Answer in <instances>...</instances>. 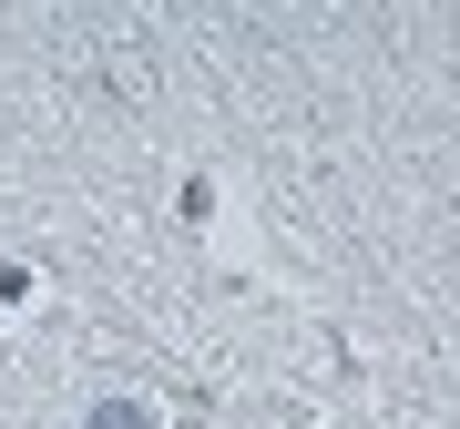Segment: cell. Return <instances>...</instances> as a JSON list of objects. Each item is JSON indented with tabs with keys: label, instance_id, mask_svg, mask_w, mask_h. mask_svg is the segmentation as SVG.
Masks as SVG:
<instances>
[{
	"label": "cell",
	"instance_id": "cell-1",
	"mask_svg": "<svg viewBox=\"0 0 460 429\" xmlns=\"http://www.w3.org/2000/svg\"><path fill=\"white\" fill-rule=\"evenodd\" d=\"M93 429H144V409H93Z\"/></svg>",
	"mask_w": 460,
	"mask_h": 429
}]
</instances>
